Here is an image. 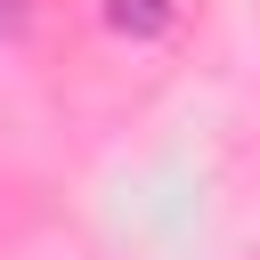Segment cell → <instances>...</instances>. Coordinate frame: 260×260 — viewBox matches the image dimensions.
Masks as SVG:
<instances>
[{
	"label": "cell",
	"mask_w": 260,
	"mask_h": 260,
	"mask_svg": "<svg viewBox=\"0 0 260 260\" xmlns=\"http://www.w3.org/2000/svg\"><path fill=\"white\" fill-rule=\"evenodd\" d=\"M106 24L130 32V41H154V32L171 24V0H106Z\"/></svg>",
	"instance_id": "6da1fadb"
}]
</instances>
